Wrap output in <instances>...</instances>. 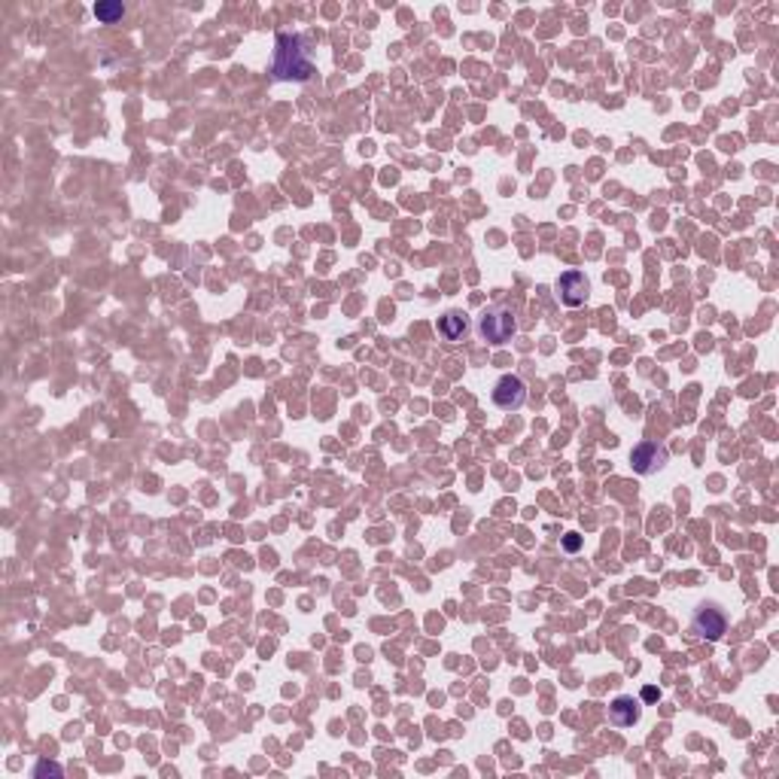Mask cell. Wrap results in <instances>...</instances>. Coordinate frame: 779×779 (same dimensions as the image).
Here are the masks:
<instances>
[{
	"mask_svg": "<svg viewBox=\"0 0 779 779\" xmlns=\"http://www.w3.org/2000/svg\"><path fill=\"white\" fill-rule=\"evenodd\" d=\"M271 73L278 79H295V83H308L314 77V62L305 46V37L299 34H278V46H274V64Z\"/></svg>",
	"mask_w": 779,
	"mask_h": 779,
	"instance_id": "obj_1",
	"label": "cell"
},
{
	"mask_svg": "<svg viewBox=\"0 0 779 779\" xmlns=\"http://www.w3.org/2000/svg\"><path fill=\"white\" fill-rule=\"evenodd\" d=\"M478 332L487 344H506V341H511V336L518 332L515 311L506 308V305L485 311V317L478 320Z\"/></svg>",
	"mask_w": 779,
	"mask_h": 779,
	"instance_id": "obj_2",
	"label": "cell"
},
{
	"mask_svg": "<svg viewBox=\"0 0 779 779\" xmlns=\"http://www.w3.org/2000/svg\"><path fill=\"white\" fill-rule=\"evenodd\" d=\"M692 630L700 640L718 642L725 634H728V615H725L722 606L716 603H700L692 615Z\"/></svg>",
	"mask_w": 779,
	"mask_h": 779,
	"instance_id": "obj_3",
	"label": "cell"
},
{
	"mask_svg": "<svg viewBox=\"0 0 779 779\" xmlns=\"http://www.w3.org/2000/svg\"><path fill=\"white\" fill-rule=\"evenodd\" d=\"M554 295H558L560 305L578 308V305H584V302H588L591 280L584 278L582 271H563L558 278V284H554Z\"/></svg>",
	"mask_w": 779,
	"mask_h": 779,
	"instance_id": "obj_4",
	"label": "cell"
},
{
	"mask_svg": "<svg viewBox=\"0 0 779 779\" xmlns=\"http://www.w3.org/2000/svg\"><path fill=\"white\" fill-rule=\"evenodd\" d=\"M526 402V384L518 375H502L493 387V405L502 411H518Z\"/></svg>",
	"mask_w": 779,
	"mask_h": 779,
	"instance_id": "obj_5",
	"label": "cell"
},
{
	"mask_svg": "<svg viewBox=\"0 0 779 779\" xmlns=\"http://www.w3.org/2000/svg\"><path fill=\"white\" fill-rule=\"evenodd\" d=\"M630 466H634V472H640V475H651V472L664 469L667 448L658 442H640L634 451H630Z\"/></svg>",
	"mask_w": 779,
	"mask_h": 779,
	"instance_id": "obj_6",
	"label": "cell"
},
{
	"mask_svg": "<svg viewBox=\"0 0 779 779\" xmlns=\"http://www.w3.org/2000/svg\"><path fill=\"white\" fill-rule=\"evenodd\" d=\"M640 718H642V703L636 700V697L621 694L609 703V722L615 728H634Z\"/></svg>",
	"mask_w": 779,
	"mask_h": 779,
	"instance_id": "obj_7",
	"label": "cell"
},
{
	"mask_svg": "<svg viewBox=\"0 0 779 779\" xmlns=\"http://www.w3.org/2000/svg\"><path fill=\"white\" fill-rule=\"evenodd\" d=\"M466 332H469V323H466V317L460 314V311H448L439 320V336L444 341H460Z\"/></svg>",
	"mask_w": 779,
	"mask_h": 779,
	"instance_id": "obj_8",
	"label": "cell"
},
{
	"mask_svg": "<svg viewBox=\"0 0 779 779\" xmlns=\"http://www.w3.org/2000/svg\"><path fill=\"white\" fill-rule=\"evenodd\" d=\"M95 16H98V21H104V25H113V21L125 16V6L119 4V0H101V4H95Z\"/></svg>",
	"mask_w": 779,
	"mask_h": 779,
	"instance_id": "obj_9",
	"label": "cell"
},
{
	"mask_svg": "<svg viewBox=\"0 0 779 779\" xmlns=\"http://www.w3.org/2000/svg\"><path fill=\"white\" fill-rule=\"evenodd\" d=\"M563 548H567V551H578V548H582V536H578V533H567V536H563Z\"/></svg>",
	"mask_w": 779,
	"mask_h": 779,
	"instance_id": "obj_10",
	"label": "cell"
},
{
	"mask_svg": "<svg viewBox=\"0 0 779 779\" xmlns=\"http://www.w3.org/2000/svg\"><path fill=\"white\" fill-rule=\"evenodd\" d=\"M658 697H661V692H658V688H651V685H649V688H642V700H645V703H655Z\"/></svg>",
	"mask_w": 779,
	"mask_h": 779,
	"instance_id": "obj_11",
	"label": "cell"
}]
</instances>
